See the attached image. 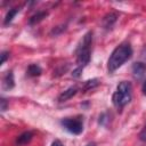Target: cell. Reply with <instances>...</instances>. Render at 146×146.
<instances>
[{"instance_id": "obj_1", "label": "cell", "mask_w": 146, "mask_h": 146, "mask_svg": "<svg viewBox=\"0 0 146 146\" xmlns=\"http://www.w3.org/2000/svg\"><path fill=\"white\" fill-rule=\"evenodd\" d=\"M132 56V48L129 43H121L117 46L111 54L107 60V70L108 72L113 73L119 67H121L127 60H129Z\"/></svg>"}, {"instance_id": "obj_2", "label": "cell", "mask_w": 146, "mask_h": 146, "mask_svg": "<svg viewBox=\"0 0 146 146\" xmlns=\"http://www.w3.org/2000/svg\"><path fill=\"white\" fill-rule=\"evenodd\" d=\"M91 44H92V32H87L81 41L79 42L75 55H76V63L78 68L82 70L90 60V54H91Z\"/></svg>"}, {"instance_id": "obj_3", "label": "cell", "mask_w": 146, "mask_h": 146, "mask_svg": "<svg viewBox=\"0 0 146 146\" xmlns=\"http://www.w3.org/2000/svg\"><path fill=\"white\" fill-rule=\"evenodd\" d=\"M132 97V86L128 81H122L117 84L113 96H112V102L113 105L121 111L128 103H130Z\"/></svg>"}, {"instance_id": "obj_4", "label": "cell", "mask_w": 146, "mask_h": 146, "mask_svg": "<svg viewBox=\"0 0 146 146\" xmlns=\"http://www.w3.org/2000/svg\"><path fill=\"white\" fill-rule=\"evenodd\" d=\"M60 124L65 130L72 135H80L83 131V121L82 117H65L60 121Z\"/></svg>"}, {"instance_id": "obj_5", "label": "cell", "mask_w": 146, "mask_h": 146, "mask_svg": "<svg viewBox=\"0 0 146 146\" xmlns=\"http://www.w3.org/2000/svg\"><path fill=\"white\" fill-rule=\"evenodd\" d=\"M78 92V88L74 86V87H70L68 89H66L65 91H63L59 96H58V102H66L67 99L72 98L75 94Z\"/></svg>"}, {"instance_id": "obj_6", "label": "cell", "mask_w": 146, "mask_h": 146, "mask_svg": "<svg viewBox=\"0 0 146 146\" xmlns=\"http://www.w3.org/2000/svg\"><path fill=\"white\" fill-rule=\"evenodd\" d=\"M145 72H146V65L144 63L138 62L132 65V73H133L135 78H137V79L141 78L145 74Z\"/></svg>"}, {"instance_id": "obj_7", "label": "cell", "mask_w": 146, "mask_h": 146, "mask_svg": "<svg viewBox=\"0 0 146 146\" xmlns=\"http://www.w3.org/2000/svg\"><path fill=\"white\" fill-rule=\"evenodd\" d=\"M2 86L5 89H11L15 86V80H14V74L11 71L7 72L2 79Z\"/></svg>"}, {"instance_id": "obj_8", "label": "cell", "mask_w": 146, "mask_h": 146, "mask_svg": "<svg viewBox=\"0 0 146 146\" xmlns=\"http://www.w3.org/2000/svg\"><path fill=\"white\" fill-rule=\"evenodd\" d=\"M41 72H42L41 67H40L39 65H36V64L30 65V66L27 67V71H26L27 75H30V76H38V75L41 74Z\"/></svg>"}, {"instance_id": "obj_9", "label": "cell", "mask_w": 146, "mask_h": 146, "mask_svg": "<svg viewBox=\"0 0 146 146\" xmlns=\"http://www.w3.org/2000/svg\"><path fill=\"white\" fill-rule=\"evenodd\" d=\"M115 21H116V15L115 14H108V15H106L104 17V21H103L105 29H110Z\"/></svg>"}, {"instance_id": "obj_10", "label": "cell", "mask_w": 146, "mask_h": 146, "mask_svg": "<svg viewBox=\"0 0 146 146\" xmlns=\"http://www.w3.org/2000/svg\"><path fill=\"white\" fill-rule=\"evenodd\" d=\"M32 137H33V133L30 132V131H26V132L22 133V135L17 138V143H18V144H26L27 141H30V140L32 139Z\"/></svg>"}, {"instance_id": "obj_11", "label": "cell", "mask_w": 146, "mask_h": 146, "mask_svg": "<svg viewBox=\"0 0 146 146\" xmlns=\"http://www.w3.org/2000/svg\"><path fill=\"white\" fill-rule=\"evenodd\" d=\"M18 10H19V9H17V8L10 9V10L7 13L6 17H5V22H3V24H5V25H8V24H9V23L13 21V18L15 17V15L18 13Z\"/></svg>"}, {"instance_id": "obj_12", "label": "cell", "mask_w": 146, "mask_h": 146, "mask_svg": "<svg viewBox=\"0 0 146 146\" xmlns=\"http://www.w3.org/2000/svg\"><path fill=\"white\" fill-rule=\"evenodd\" d=\"M46 15H47V13H38V14H35L34 16L31 17V19H30V24H35V23L40 22L42 18L46 17Z\"/></svg>"}, {"instance_id": "obj_13", "label": "cell", "mask_w": 146, "mask_h": 146, "mask_svg": "<svg viewBox=\"0 0 146 146\" xmlns=\"http://www.w3.org/2000/svg\"><path fill=\"white\" fill-rule=\"evenodd\" d=\"M98 80L97 79H92V80H88V81H86L84 82V87H83V90H89V89H91V88H94V87H96V86H98Z\"/></svg>"}, {"instance_id": "obj_14", "label": "cell", "mask_w": 146, "mask_h": 146, "mask_svg": "<svg viewBox=\"0 0 146 146\" xmlns=\"http://www.w3.org/2000/svg\"><path fill=\"white\" fill-rule=\"evenodd\" d=\"M139 138H140V140H143V141L146 143V124H145L144 128L141 129V131H140V133H139Z\"/></svg>"}, {"instance_id": "obj_15", "label": "cell", "mask_w": 146, "mask_h": 146, "mask_svg": "<svg viewBox=\"0 0 146 146\" xmlns=\"http://www.w3.org/2000/svg\"><path fill=\"white\" fill-rule=\"evenodd\" d=\"M9 57V55H8V52L7 51H2L1 52V60H0V64L2 65L5 62H6V59Z\"/></svg>"}, {"instance_id": "obj_16", "label": "cell", "mask_w": 146, "mask_h": 146, "mask_svg": "<svg viewBox=\"0 0 146 146\" xmlns=\"http://www.w3.org/2000/svg\"><path fill=\"white\" fill-rule=\"evenodd\" d=\"M7 108V102L5 98H1V111H6Z\"/></svg>"}, {"instance_id": "obj_17", "label": "cell", "mask_w": 146, "mask_h": 146, "mask_svg": "<svg viewBox=\"0 0 146 146\" xmlns=\"http://www.w3.org/2000/svg\"><path fill=\"white\" fill-rule=\"evenodd\" d=\"M51 146H64V145H63V143H62L60 140H58V139H56V140H54V141H52V144H51Z\"/></svg>"}, {"instance_id": "obj_18", "label": "cell", "mask_w": 146, "mask_h": 146, "mask_svg": "<svg viewBox=\"0 0 146 146\" xmlns=\"http://www.w3.org/2000/svg\"><path fill=\"white\" fill-rule=\"evenodd\" d=\"M141 91H143V94L146 96V80L144 81V83H143V86H141Z\"/></svg>"}, {"instance_id": "obj_19", "label": "cell", "mask_w": 146, "mask_h": 146, "mask_svg": "<svg viewBox=\"0 0 146 146\" xmlns=\"http://www.w3.org/2000/svg\"><path fill=\"white\" fill-rule=\"evenodd\" d=\"M86 146H97V145H96L95 143H89V144H87Z\"/></svg>"}]
</instances>
